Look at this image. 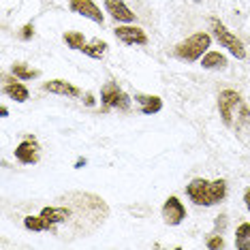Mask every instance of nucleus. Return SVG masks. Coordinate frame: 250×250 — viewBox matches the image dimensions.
Listing matches in <instances>:
<instances>
[{
    "mask_svg": "<svg viewBox=\"0 0 250 250\" xmlns=\"http://www.w3.org/2000/svg\"><path fill=\"white\" fill-rule=\"evenodd\" d=\"M32 35H35V26H32V24H26L24 28H21V32H20V37L24 39V41L32 39Z\"/></svg>",
    "mask_w": 250,
    "mask_h": 250,
    "instance_id": "obj_22",
    "label": "nucleus"
},
{
    "mask_svg": "<svg viewBox=\"0 0 250 250\" xmlns=\"http://www.w3.org/2000/svg\"><path fill=\"white\" fill-rule=\"evenodd\" d=\"M229 64L227 62V56H223L220 52H208L206 56L201 58V66L203 69H225V66Z\"/></svg>",
    "mask_w": 250,
    "mask_h": 250,
    "instance_id": "obj_15",
    "label": "nucleus"
},
{
    "mask_svg": "<svg viewBox=\"0 0 250 250\" xmlns=\"http://www.w3.org/2000/svg\"><path fill=\"white\" fill-rule=\"evenodd\" d=\"M13 75L20 79H35V77H39V71L28 69L24 64H13Z\"/></svg>",
    "mask_w": 250,
    "mask_h": 250,
    "instance_id": "obj_20",
    "label": "nucleus"
},
{
    "mask_svg": "<svg viewBox=\"0 0 250 250\" xmlns=\"http://www.w3.org/2000/svg\"><path fill=\"white\" fill-rule=\"evenodd\" d=\"M195 2H201V0H195Z\"/></svg>",
    "mask_w": 250,
    "mask_h": 250,
    "instance_id": "obj_28",
    "label": "nucleus"
},
{
    "mask_svg": "<svg viewBox=\"0 0 250 250\" xmlns=\"http://www.w3.org/2000/svg\"><path fill=\"white\" fill-rule=\"evenodd\" d=\"M41 216L45 220H47L52 227L56 225H60V223H66V220L71 218V209H66V208H43L41 209Z\"/></svg>",
    "mask_w": 250,
    "mask_h": 250,
    "instance_id": "obj_14",
    "label": "nucleus"
},
{
    "mask_svg": "<svg viewBox=\"0 0 250 250\" xmlns=\"http://www.w3.org/2000/svg\"><path fill=\"white\" fill-rule=\"evenodd\" d=\"M206 246L209 248V250H216V248H223L225 246V240H223V235H212L208 240V244Z\"/></svg>",
    "mask_w": 250,
    "mask_h": 250,
    "instance_id": "obj_21",
    "label": "nucleus"
},
{
    "mask_svg": "<svg viewBox=\"0 0 250 250\" xmlns=\"http://www.w3.org/2000/svg\"><path fill=\"white\" fill-rule=\"evenodd\" d=\"M83 165H86V158H79V161L75 163V167H77V169H82V167H83Z\"/></svg>",
    "mask_w": 250,
    "mask_h": 250,
    "instance_id": "obj_25",
    "label": "nucleus"
},
{
    "mask_svg": "<svg viewBox=\"0 0 250 250\" xmlns=\"http://www.w3.org/2000/svg\"><path fill=\"white\" fill-rule=\"evenodd\" d=\"M244 203H246V208L250 212V188H246V192H244Z\"/></svg>",
    "mask_w": 250,
    "mask_h": 250,
    "instance_id": "obj_23",
    "label": "nucleus"
},
{
    "mask_svg": "<svg viewBox=\"0 0 250 250\" xmlns=\"http://www.w3.org/2000/svg\"><path fill=\"white\" fill-rule=\"evenodd\" d=\"M163 218H165V223L171 225V227L180 225L182 220L186 218L184 203H182L178 197H169L167 201H165V206H163Z\"/></svg>",
    "mask_w": 250,
    "mask_h": 250,
    "instance_id": "obj_8",
    "label": "nucleus"
},
{
    "mask_svg": "<svg viewBox=\"0 0 250 250\" xmlns=\"http://www.w3.org/2000/svg\"><path fill=\"white\" fill-rule=\"evenodd\" d=\"M24 227L28 231H49V229H52V225H49L41 214H39V216H26V218H24Z\"/></svg>",
    "mask_w": 250,
    "mask_h": 250,
    "instance_id": "obj_17",
    "label": "nucleus"
},
{
    "mask_svg": "<svg viewBox=\"0 0 250 250\" xmlns=\"http://www.w3.org/2000/svg\"><path fill=\"white\" fill-rule=\"evenodd\" d=\"M43 90L52 94H60V96H79V88L73 86V83L64 82V79H52V82H45Z\"/></svg>",
    "mask_w": 250,
    "mask_h": 250,
    "instance_id": "obj_12",
    "label": "nucleus"
},
{
    "mask_svg": "<svg viewBox=\"0 0 250 250\" xmlns=\"http://www.w3.org/2000/svg\"><path fill=\"white\" fill-rule=\"evenodd\" d=\"M101 101L107 109H120V111H128L130 109V96L118 86L116 82H107L101 88Z\"/></svg>",
    "mask_w": 250,
    "mask_h": 250,
    "instance_id": "obj_4",
    "label": "nucleus"
},
{
    "mask_svg": "<svg viewBox=\"0 0 250 250\" xmlns=\"http://www.w3.org/2000/svg\"><path fill=\"white\" fill-rule=\"evenodd\" d=\"M0 113H2V118H7V116H9V109H7V107H2V109H0Z\"/></svg>",
    "mask_w": 250,
    "mask_h": 250,
    "instance_id": "obj_26",
    "label": "nucleus"
},
{
    "mask_svg": "<svg viewBox=\"0 0 250 250\" xmlns=\"http://www.w3.org/2000/svg\"><path fill=\"white\" fill-rule=\"evenodd\" d=\"M69 7L73 13L92 20L94 24H103L105 21V15L101 13V9L94 4V0H69Z\"/></svg>",
    "mask_w": 250,
    "mask_h": 250,
    "instance_id": "obj_6",
    "label": "nucleus"
},
{
    "mask_svg": "<svg viewBox=\"0 0 250 250\" xmlns=\"http://www.w3.org/2000/svg\"><path fill=\"white\" fill-rule=\"evenodd\" d=\"M186 195L190 197V201L195 206H203V208L216 206L227 197V182L223 178L214 182L206 178H195L186 186Z\"/></svg>",
    "mask_w": 250,
    "mask_h": 250,
    "instance_id": "obj_1",
    "label": "nucleus"
},
{
    "mask_svg": "<svg viewBox=\"0 0 250 250\" xmlns=\"http://www.w3.org/2000/svg\"><path fill=\"white\" fill-rule=\"evenodd\" d=\"M113 35L124 45H146L147 43L146 30L139 26H118V28H113Z\"/></svg>",
    "mask_w": 250,
    "mask_h": 250,
    "instance_id": "obj_7",
    "label": "nucleus"
},
{
    "mask_svg": "<svg viewBox=\"0 0 250 250\" xmlns=\"http://www.w3.org/2000/svg\"><path fill=\"white\" fill-rule=\"evenodd\" d=\"M242 105V96L235 92V90H223L218 94V111H220V118L227 126L233 124V109Z\"/></svg>",
    "mask_w": 250,
    "mask_h": 250,
    "instance_id": "obj_5",
    "label": "nucleus"
},
{
    "mask_svg": "<svg viewBox=\"0 0 250 250\" xmlns=\"http://www.w3.org/2000/svg\"><path fill=\"white\" fill-rule=\"evenodd\" d=\"M240 250H250V240L246 242V244H242V248Z\"/></svg>",
    "mask_w": 250,
    "mask_h": 250,
    "instance_id": "obj_27",
    "label": "nucleus"
},
{
    "mask_svg": "<svg viewBox=\"0 0 250 250\" xmlns=\"http://www.w3.org/2000/svg\"><path fill=\"white\" fill-rule=\"evenodd\" d=\"M4 88H2V92L9 96V99H13V101H18V103H26L28 101V96H30V92H28V88L24 86V83H20V82H13V79H7L4 77Z\"/></svg>",
    "mask_w": 250,
    "mask_h": 250,
    "instance_id": "obj_13",
    "label": "nucleus"
},
{
    "mask_svg": "<svg viewBox=\"0 0 250 250\" xmlns=\"http://www.w3.org/2000/svg\"><path fill=\"white\" fill-rule=\"evenodd\" d=\"M248 240H250V223H242L235 231V246L242 248V244H246Z\"/></svg>",
    "mask_w": 250,
    "mask_h": 250,
    "instance_id": "obj_19",
    "label": "nucleus"
},
{
    "mask_svg": "<svg viewBox=\"0 0 250 250\" xmlns=\"http://www.w3.org/2000/svg\"><path fill=\"white\" fill-rule=\"evenodd\" d=\"M79 52H83L86 56H90V58H94V60H99V58H103L105 52H107V43L105 41H101V39H94V41H90L83 45Z\"/></svg>",
    "mask_w": 250,
    "mask_h": 250,
    "instance_id": "obj_16",
    "label": "nucleus"
},
{
    "mask_svg": "<svg viewBox=\"0 0 250 250\" xmlns=\"http://www.w3.org/2000/svg\"><path fill=\"white\" fill-rule=\"evenodd\" d=\"M15 158L24 165H35L39 163V144L35 137H26L21 144L15 147Z\"/></svg>",
    "mask_w": 250,
    "mask_h": 250,
    "instance_id": "obj_9",
    "label": "nucleus"
},
{
    "mask_svg": "<svg viewBox=\"0 0 250 250\" xmlns=\"http://www.w3.org/2000/svg\"><path fill=\"white\" fill-rule=\"evenodd\" d=\"M105 11L116 21H124V24H133L135 21V13L124 4V0H105Z\"/></svg>",
    "mask_w": 250,
    "mask_h": 250,
    "instance_id": "obj_10",
    "label": "nucleus"
},
{
    "mask_svg": "<svg viewBox=\"0 0 250 250\" xmlns=\"http://www.w3.org/2000/svg\"><path fill=\"white\" fill-rule=\"evenodd\" d=\"M62 41L69 45L71 49H82L86 45V37H83V32H64Z\"/></svg>",
    "mask_w": 250,
    "mask_h": 250,
    "instance_id": "obj_18",
    "label": "nucleus"
},
{
    "mask_svg": "<svg viewBox=\"0 0 250 250\" xmlns=\"http://www.w3.org/2000/svg\"><path fill=\"white\" fill-rule=\"evenodd\" d=\"M83 103H86V105H92V103H94V94H92V92H88V94H86V99H83Z\"/></svg>",
    "mask_w": 250,
    "mask_h": 250,
    "instance_id": "obj_24",
    "label": "nucleus"
},
{
    "mask_svg": "<svg viewBox=\"0 0 250 250\" xmlns=\"http://www.w3.org/2000/svg\"><path fill=\"white\" fill-rule=\"evenodd\" d=\"M209 26H212V30H214L216 41L223 45V47L229 49V52L235 56L237 60H244V58H246V47H244V43H242L235 35H233V32H231L229 28H227L218 18H212V20H209Z\"/></svg>",
    "mask_w": 250,
    "mask_h": 250,
    "instance_id": "obj_3",
    "label": "nucleus"
},
{
    "mask_svg": "<svg viewBox=\"0 0 250 250\" xmlns=\"http://www.w3.org/2000/svg\"><path fill=\"white\" fill-rule=\"evenodd\" d=\"M135 101L139 103L144 116H152V113H158L163 109V99L156 94H135Z\"/></svg>",
    "mask_w": 250,
    "mask_h": 250,
    "instance_id": "obj_11",
    "label": "nucleus"
},
{
    "mask_svg": "<svg viewBox=\"0 0 250 250\" xmlns=\"http://www.w3.org/2000/svg\"><path fill=\"white\" fill-rule=\"evenodd\" d=\"M209 45H212V37H209L208 32H195V35L188 37L186 41L175 45V56L184 62H195L208 54Z\"/></svg>",
    "mask_w": 250,
    "mask_h": 250,
    "instance_id": "obj_2",
    "label": "nucleus"
}]
</instances>
